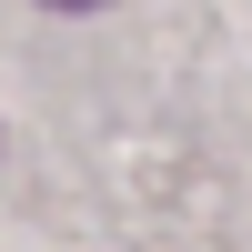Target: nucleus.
<instances>
[{"instance_id": "f257e3e1", "label": "nucleus", "mask_w": 252, "mask_h": 252, "mask_svg": "<svg viewBox=\"0 0 252 252\" xmlns=\"http://www.w3.org/2000/svg\"><path fill=\"white\" fill-rule=\"evenodd\" d=\"M40 10H111V0H40Z\"/></svg>"}]
</instances>
